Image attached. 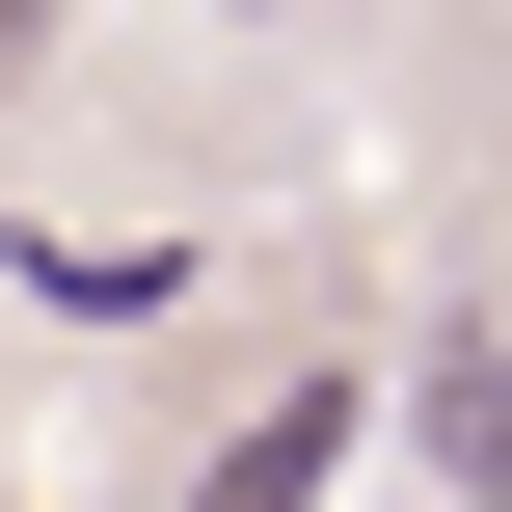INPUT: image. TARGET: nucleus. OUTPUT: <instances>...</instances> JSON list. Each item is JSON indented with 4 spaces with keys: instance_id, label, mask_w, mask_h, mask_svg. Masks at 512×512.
I'll return each mask as SVG.
<instances>
[{
    "instance_id": "f257e3e1",
    "label": "nucleus",
    "mask_w": 512,
    "mask_h": 512,
    "mask_svg": "<svg viewBox=\"0 0 512 512\" xmlns=\"http://www.w3.org/2000/svg\"><path fill=\"white\" fill-rule=\"evenodd\" d=\"M405 432H432V512H512V324H459L405 378Z\"/></svg>"
},
{
    "instance_id": "f03ea898",
    "label": "nucleus",
    "mask_w": 512,
    "mask_h": 512,
    "mask_svg": "<svg viewBox=\"0 0 512 512\" xmlns=\"http://www.w3.org/2000/svg\"><path fill=\"white\" fill-rule=\"evenodd\" d=\"M324 486H351V378H297L243 459H189V512H324Z\"/></svg>"
},
{
    "instance_id": "7ed1b4c3",
    "label": "nucleus",
    "mask_w": 512,
    "mask_h": 512,
    "mask_svg": "<svg viewBox=\"0 0 512 512\" xmlns=\"http://www.w3.org/2000/svg\"><path fill=\"white\" fill-rule=\"evenodd\" d=\"M0 81H27V0H0Z\"/></svg>"
},
{
    "instance_id": "20e7f679",
    "label": "nucleus",
    "mask_w": 512,
    "mask_h": 512,
    "mask_svg": "<svg viewBox=\"0 0 512 512\" xmlns=\"http://www.w3.org/2000/svg\"><path fill=\"white\" fill-rule=\"evenodd\" d=\"M0 512H27V486H0Z\"/></svg>"
}]
</instances>
